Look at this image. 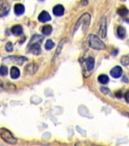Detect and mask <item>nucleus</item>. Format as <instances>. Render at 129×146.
I'll list each match as a JSON object with an SVG mask.
<instances>
[{
	"label": "nucleus",
	"instance_id": "obj_1",
	"mask_svg": "<svg viewBox=\"0 0 129 146\" xmlns=\"http://www.w3.org/2000/svg\"><path fill=\"white\" fill-rule=\"evenodd\" d=\"M90 22H91V15H90V14L84 13V15H82L81 16V18L77 21L76 25H75V29H74V33L78 29L80 25H83V31H87V29L89 27Z\"/></svg>",
	"mask_w": 129,
	"mask_h": 146
},
{
	"label": "nucleus",
	"instance_id": "obj_2",
	"mask_svg": "<svg viewBox=\"0 0 129 146\" xmlns=\"http://www.w3.org/2000/svg\"><path fill=\"white\" fill-rule=\"evenodd\" d=\"M89 44L91 47L95 50H104L106 49V46L104 43L96 35H91L89 38Z\"/></svg>",
	"mask_w": 129,
	"mask_h": 146
},
{
	"label": "nucleus",
	"instance_id": "obj_3",
	"mask_svg": "<svg viewBox=\"0 0 129 146\" xmlns=\"http://www.w3.org/2000/svg\"><path fill=\"white\" fill-rule=\"evenodd\" d=\"M0 137L4 140L5 142L9 144H15L17 142V139L11 134V132L5 128H1L0 129Z\"/></svg>",
	"mask_w": 129,
	"mask_h": 146
},
{
	"label": "nucleus",
	"instance_id": "obj_4",
	"mask_svg": "<svg viewBox=\"0 0 129 146\" xmlns=\"http://www.w3.org/2000/svg\"><path fill=\"white\" fill-rule=\"evenodd\" d=\"M10 11V5L7 0H0V17L8 15Z\"/></svg>",
	"mask_w": 129,
	"mask_h": 146
},
{
	"label": "nucleus",
	"instance_id": "obj_5",
	"mask_svg": "<svg viewBox=\"0 0 129 146\" xmlns=\"http://www.w3.org/2000/svg\"><path fill=\"white\" fill-rule=\"evenodd\" d=\"M27 60V59L24 56H9L5 58V62H16V63L21 65L24 63V62Z\"/></svg>",
	"mask_w": 129,
	"mask_h": 146
},
{
	"label": "nucleus",
	"instance_id": "obj_6",
	"mask_svg": "<svg viewBox=\"0 0 129 146\" xmlns=\"http://www.w3.org/2000/svg\"><path fill=\"white\" fill-rule=\"evenodd\" d=\"M85 66H86V70L87 72H91L93 69V67H94V64H95V61H94V59L93 57H87L86 59H85Z\"/></svg>",
	"mask_w": 129,
	"mask_h": 146
},
{
	"label": "nucleus",
	"instance_id": "obj_7",
	"mask_svg": "<svg viewBox=\"0 0 129 146\" xmlns=\"http://www.w3.org/2000/svg\"><path fill=\"white\" fill-rule=\"evenodd\" d=\"M107 35V23H106V19L105 18H103L100 25V31H99V36L102 38H105Z\"/></svg>",
	"mask_w": 129,
	"mask_h": 146
},
{
	"label": "nucleus",
	"instance_id": "obj_8",
	"mask_svg": "<svg viewBox=\"0 0 129 146\" xmlns=\"http://www.w3.org/2000/svg\"><path fill=\"white\" fill-rule=\"evenodd\" d=\"M110 75L115 78H118L121 77L122 75V68H121L120 66H115L111 71H110Z\"/></svg>",
	"mask_w": 129,
	"mask_h": 146
},
{
	"label": "nucleus",
	"instance_id": "obj_9",
	"mask_svg": "<svg viewBox=\"0 0 129 146\" xmlns=\"http://www.w3.org/2000/svg\"><path fill=\"white\" fill-rule=\"evenodd\" d=\"M30 46L29 49V52L33 53L34 55H39L40 54L41 52V48H40V43H33L31 44Z\"/></svg>",
	"mask_w": 129,
	"mask_h": 146
},
{
	"label": "nucleus",
	"instance_id": "obj_10",
	"mask_svg": "<svg viewBox=\"0 0 129 146\" xmlns=\"http://www.w3.org/2000/svg\"><path fill=\"white\" fill-rule=\"evenodd\" d=\"M38 20L40 22H46V21L51 20V16L50 15V14L48 13L47 11H43L39 15Z\"/></svg>",
	"mask_w": 129,
	"mask_h": 146
},
{
	"label": "nucleus",
	"instance_id": "obj_11",
	"mask_svg": "<svg viewBox=\"0 0 129 146\" xmlns=\"http://www.w3.org/2000/svg\"><path fill=\"white\" fill-rule=\"evenodd\" d=\"M53 14L56 16H62L63 15L64 12H65V9H64L63 5H57L53 8L52 9Z\"/></svg>",
	"mask_w": 129,
	"mask_h": 146
},
{
	"label": "nucleus",
	"instance_id": "obj_12",
	"mask_svg": "<svg viewBox=\"0 0 129 146\" xmlns=\"http://www.w3.org/2000/svg\"><path fill=\"white\" fill-rule=\"evenodd\" d=\"M37 69H38V66H36L35 63H30L25 67V71L30 75L34 74Z\"/></svg>",
	"mask_w": 129,
	"mask_h": 146
},
{
	"label": "nucleus",
	"instance_id": "obj_13",
	"mask_svg": "<svg viewBox=\"0 0 129 146\" xmlns=\"http://www.w3.org/2000/svg\"><path fill=\"white\" fill-rule=\"evenodd\" d=\"M11 31L15 36H20L23 34V28L21 25H15L11 27Z\"/></svg>",
	"mask_w": 129,
	"mask_h": 146
},
{
	"label": "nucleus",
	"instance_id": "obj_14",
	"mask_svg": "<svg viewBox=\"0 0 129 146\" xmlns=\"http://www.w3.org/2000/svg\"><path fill=\"white\" fill-rule=\"evenodd\" d=\"M24 6L22 4H20V3H18V4H16L15 5V13L17 15H22L24 12Z\"/></svg>",
	"mask_w": 129,
	"mask_h": 146
},
{
	"label": "nucleus",
	"instance_id": "obj_15",
	"mask_svg": "<svg viewBox=\"0 0 129 146\" xmlns=\"http://www.w3.org/2000/svg\"><path fill=\"white\" fill-rule=\"evenodd\" d=\"M10 75H11V78L16 79L20 76V70L15 66H12L11 68V72H10Z\"/></svg>",
	"mask_w": 129,
	"mask_h": 146
},
{
	"label": "nucleus",
	"instance_id": "obj_16",
	"mask_svg": "<svg viewBox=\"0 0 129 146\" xmlns=\"http://www.w3.org/2000/svg\"><path fill=\"white\" fill-rule=\"evenodd\" d=\"M43 40V36H40V35H34L32 39L30 41L29 46H30L33 43H40L41 41Z\"/></svg>",
	"mask_w": 129,
	"mask_h": 146
},
{
	"label": "nucleus",
	"instance_id": "obj_17",
	"mask_svg": "<svg viewBox=\"0 0 129 146\" xmlns=\"http://www.w3.org/2000/svg\"><path fill=\"white\" fill-rule=\"evenodd\" d=\"M52 27L51 25H46L45 26H43V28H42V33H43L44 35H50L51 33H52Z\"/></svg>",
	"mask_w": 129,
	"mask_h": 146
},
{
	"label": "nucleus",
	"instance_id": "obj_18",
	"mask_svg": "<svg viewBox=\"0 0 129 146\" xmlns=\"http://www.w3.org/2000/svg\"><path fill=\"white\" fill-rule=\"evenodd\" d=\"M98 81L103 84H107L109 83V78L107 75H100L98 77Z\"/></svg>",
	"mask_w": 129,
	"mask_h": 146
},
{
	"label": "nucleus",
	"instance_id": "obj_19",
	"mask_svg": "<svg viewBox=\"0 0 129 146\" xmlns=\"http://www.w3.org/2000/svg\"><path fill=\"white\" fill-rule=\"evenodd\" d=\"M118 14L119 15L121 16H126L128 15L129 14V10L128 9H126L125 7L122 6V7H121V8H119V9H118Z\"/></svg>",
	"mask_w": 129,
	"mask_h": 146
},
{
	"label": "nucleus",
	"instance_id": "obj_20",
	"mask_svg": "<svg viewBox=\"0 0 129 146\" xmlns=\"http://www.w3.org/2000/svg\"><path fill=\"white\" fill-rule=\"evenodd\" d=\"M125 34H126V31H125V28L122 26H119L118 27V30H117V34H118V36L120 38H124L125 36Z\"/></svg>",
	"mask_w": 129,
	"mask_h": 146
},
{
	"label": "nucleus",
	"instance_id": "obj_21",
	"mask_svg": "<svg viewBox=\"0 0 129 146\" xmlns=\"http://www.w3.org/2000/svg\"><path fill=\"white\" fill-rule=\"evenodd\" d=\"M54 46H55V43H53V41H52V40H48L45 44V48L47 50H50L54 47Z\"/></svg>",
	"mask_w": 129,
	"mask_h": 146
},
{
	"label": "nucleus",
	"instance_id": "obj_22",
	"mask_svg": "<svg viewBox=\"0 0 129 146\" xmlns=\"http://www.w3.org/2000/svg\"><path fill=\"white\" fill-rule=\"evenodd\" d=\"M8 74V68L5 66H2L0 67V75L5 76Z\"/></svg>",
	"mask_w": 129,
	"mask_h": 146
},
{
	"label": "nucleus",
	"instance_id": "obj_23",
	"mask_svg": "<svg viewBox=\"0 0 129 146\" xmlns=\"http://www.w3.org/2000/svg\"><path fill=\"white\" fill-rule=\"evenodd\" d=\"M121 62L124 66H128L129 65V56H124L121 59Z\"/></svg>",
	"mask_w": 129,
	"mask_h": 146
},
{
	"label": "nucleus",
	"instance_id": "obj_24",
	"mask_svg": "<svg viewBox=\"0 0 129 146\" xmlns=\"http://www.w3.org/2000/svg\"><path fill=\"white\" fill-rule=\"evenodd\" d=\"M5 49H6L7 52H12V50H13V45H12V43L11 42L7 43L6 46H5Z\"/></svg>",
	"mask_w": 129,
	"mask_h": 146
},
{
	"label": "nucleus",
	"instance_id": "obj_25",
	"mask_svg": "<svg viewBox=\"0 0 129 146\" xmlns=\"http://www.w3.org/2000/svg\"><path fill=\"white\" fill-rule=\"evenodd\" d=\"M100 90H101V91H102L103 94H108L109 92V88H105V87H102V88H100Z\"/></svg>",
	"mask_w": 129,
	"mask_h": 146
},
{
	"label": "nucleus",
	"instance_id": "obj_26",
	"mask_svg": "<svg viewBox=\"0 0 129 146\" xmlns=\"http://www.w3.org/2000/svg\"><path fill=\"white\" fill-rule=\"evenodd\" d=\"M125 100H126V101L129 104V91H128L127 92L125 93Z\"/></svg>",
	"mask_w": 129,
	"mask_h": 146
},
{
	"label": "nucleus",
	"instance_id": "obj_27",
	"mask_svg": "<svg viewBox=\"0 0 129 146\" xmlns=\"http://www.w3.org/2000/svg\"><path fill=\"white\" fill-rule=\"evenodd\" d=\"M116 95L117 96L118 98H121V97H122V94H121V91H118L117 93H116Z\"/></svg>",
	"mask_w": 129,
	"mask_h": 146
},
{
	"label": "nucleus",
	"instance_id": "obj_28",
	"mask_svg": "<svg viewBox=\"0 0 129 146\" xmlns=\"http://www.w3.org/2000/svg\"><path fill=\"white\" fill-rule=\"evenodd\" d=\"M3 88H4V84H3V83L0 81V91H2Z\"/></svg>",
	"mask_w": 129,
	"mask_h": 146
},
{
	"label": "nucleus",
	"instance_id": "obj_29",
	"mask_svg": "<svg viewBox=\"0 0 129 146\" xmlns=\"http://www.w3.org/2000/svg\"><path fill=\"white\" fill-rule=\"evenodd\" d=\"M125 114H126V115H127L128 116H129V113H125Z\"/></svg>",
	"mask_w": 129,
	"mask_h": 146
},
{
	"label": "nucleus",
	"instance_id": "obj_30",
	"mask_svg": "<svg viewBox=\"0 0 129 146\" xmlns=\"http://www.w3.org/2000/svg\"><path fill=\"white\" fill-rule=\"evenodd\" d=\"M84 1H86V2H87V1H88V0H84Z\"/></svg>",
	"mask_w": 129,
	"mask_h": 146
},
{
	"label": "nucleus",
	"instance_id": "obj_31",
	"mask_svg": "<svg viewBox=\"0 0 129 146\" xmlns=\"http://www.w3.org/2000/svg\"><path fill=\"white\" fill-rule=\"evenodd\" d=\"M122 1H125V0H122Z\"/></svg>",
	"mask_w": 129,
	"mask_h": 146
}]
</instances>
